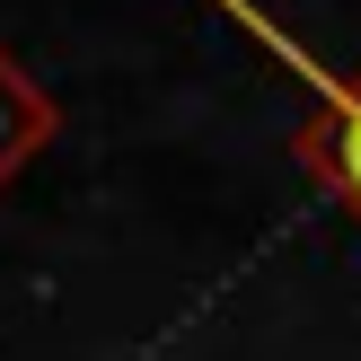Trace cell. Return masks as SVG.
<instances>
[{
  "label": "cell",
  "mask_w": 361,
  "mask_h": 361,
  "mask_svg": "<svg viewBox=\"0 0 361 361\" xmlns=\"http://www.w3.org/2000/svg\"><path fill=\"white\" fill-rule=\"evenodd\" d=\"M212 9L238 18V27L256 35V44L274 53V62L291 71L300 88H309V115L291 123V159H300V176H309V185H317V194H326V203L361 229V71H326L291 27H274L256 0H212Z\"/></svg>",
  "instance_id": "cell-1"
},
{
  "label": "cell",
  "mask_w": 361,
  "mask_h": 361,
  "mask_svg": "<svg viewBox=\"0 0 361 361\" xmlns=\"http://www.w3.org/2000/svg\"><path fill=\"white\" fill-rule=\"evenodd\" d=\"M62 133V106H53V88L35 80L27 62H18L9 44H0V185H18V168H27L44 141Z\"/></svg>",
  "instance_id": "cell-2"
}]
</instances>
